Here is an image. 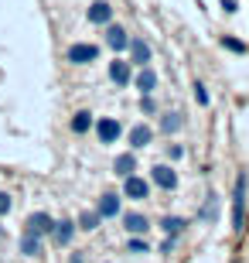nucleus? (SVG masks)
<instances>
[{"label": "nucleus", "instance_id": "obj_19", "mask_svg": "<svg viewBox=\"0 0 249 263\" xmlns=\"http://www.w3.org/2000/svg\"><path fill=\"white\" fill-rule=\"evenodd\" d=\"M89 127H92V113H85V110H82V113H75V120H72V130H75V133H85Z\"/></svg>", "mask_w": 249, "mask_h": 263}, {"label": "nucleus", "instance_id": "obj_6", "mask_svg": "<svg viewBox=\"0 0 249 263\" xmlns=\"http://www.w3.org/2000/svg\"><path fill=\"white\" fill-rule=\"evenodd\" d=\"M109 17H113V7H109V3L96 0V3L89 7V24H109Z\"/></svg>", "mask_w": 249, "mask_h": 263}, {"label": "nucleus", "instance_id": "obj_25", "mask_svg": "<svg viewBox=\"0 0 249 263\" xmlns=\"http://www.w3.org/2000/svg\"><path fill=\"white\" fill-rule=\"evenodd\" d=\"M7 212H10V195L0 192V215H7Z\"/></svg>", "mask_w": 249, "mask_h": 263}, {"label": "nucleus", "instance_id": "obj_20", "mask_svg": "<svg viewBox=\"0 0 249 263\" xmlns=\"http://www.w3.org/2000/svg\"><path fill=\"white\" fill-rule=\"evenodd\" d=\"M96 226H99V212H82V215H79V229L89 233V229H96Z\"/></svg>", "mask_w": 249, "mask_h": 263}, {"label": "nucleus", "instance_id": "obj_26", "mask_svg": "<svg viewBox=\"0 0 249 263\" xmlns=\"http://www.w3.org/2000/svg\"><path fill=\"white\" fill-rule=\"evenodd\" d=\"M140 106H144V113H154V110H157V106H154V99H150V96H144V99H140Z\"/></svg>", "mask_w": 249, "mask_h": 263}, {"label": "nucleus", "instance_id": "obj_21", "mask_svg": "<svg viewBox=\"0 0 249 263\" xmlns=\"http://www.w3.org/2000/svg\"><path fill=\"white\" fill-rule=\"evenodd\" d=\"M177 127H181V120H177V117H174V113H171V117H164V120H161V130H164V133H171V130H177Z\"/></svg>", "mask_w": 249, "mask_h": 263}, {"label": "nucleus", "instance_id": "obj_2", "mask_svg": "<svg viewBox=\"0 0 249 263\" xmlns=\"http://www.w3.org/2000/svg\"><path fill=\"white\" fill-rule=\"evenodd\" d=\"M99 58V48L96 45H72L69 48V62L72 65H89V62H96Z\"/></svg>", "mask_w": 249, "mask_h": 263}, {"label": "nucleus", "instance_id": "obj_13", "mask_svg": "<svg viewBox=\"0 0 249 263\" xmlns=\"http://www.w3.org/2000/svg\"><path fill=\"white\" fill-rule=\"evenodd\" d=\"M96 212H99V219H113V215L120 212V198L116 195H102V202H99Z\"/></svg>", "mask_w": 249, "mask_h": 263}, {"label": "nucleus", "instance_id": "obj_15", "mask_svg": "<svg viewBox=\"0 0 249 263\" xmlns=\"http://www.w3.org/2000/svg\"><path fill=\"white\" fill-rule=\"evenodd\" d=\"M150 137H154L150 127H144V123H140V127H133V130H130V147H147V144H150Z\"/></svg>", "mask_w": 249, "mask_h": 263}, {"label": "nucleus", "instance_id": "obj_17", "mask_svg": "<svg viewBox=\"0 0 249 263\" xmlns=\"http://www.w3.org/2000/svg\"><path fill=\"white\" fill-rule=\"evenodd\" d=\"M133 168H137V161H133V154H120V157H116V164H113V171H116L120 178H126V175H133Z\"/></svg>", "mask_w": 249, "mask_h": 263}, {"label": "nucleus", "instance_id": "obj_24", "mask_svg": "<svg viewBox=\"0 0 249 263\" xmlns=\"http://www.w3.org/2000/svg\"><path fill=\"white\" fill-rule=\"evenodd\" d=\"M130 253H147V239H130Z\"/></svg>", "mask_w": 249, "mask_h": 263}, {"label": "nucleus", "instance_id": "obj_27", "mask_svg": "<svg viewBox=\"0 0 249 263\" xmlns=\"http://www.w3.org/2000/svg\"><path fill=\"white\" fill-rule=\"evenodd\" d=\"M201 215H205V219H212V215H215V198H208V205H205V212H201Z\"/></svg>", "mask_w": 249, "mask_h": 263}, {"label": "nucleus", "instance_id": "obj_23", "mask_svg": "<svg viewBox=\"0 0 249 263\" xmlns=\"http://www.w3.org/2000/svg\"><path fill=\"white\" fill-rule=\"evenodd\" d=\"M222 45H225L229 52H246V45H243V41H236V38H225Z\"/></svg>", "mask_w": 249, "mask_h": 263}, {"label": "nucleus", "instance_id": "obj_9", "mask_svg": "<svg viewBox=\"0 0 249 263\" xmlns=\"http://www.w3.org/2000/svg\"><path fill=\"white\" fill-rule=\"evenodd\" d=\"M27 229L38 233V236H41V233H51V215H48V212H34V215L27 219Z\"/></svg>", "mask_w": 249, "mask_h": 263}, {"label": "nucleus", "instance_id": "obj_3", "mask_svg": "<svg viewBox=\"0 0 249 263\" xmlns=\"http://www.w3.org/2000/svg\"><path fill=\"white\" fill-rule=\"evenodd\" d=\"M123 192H126V198H150V185L144 181V178H137V175H126V185H123Z\"/></svg>", "mask_w": 249, "mask_h": 263}, {"label": "nucleus", "instance_id": "obj_12", "mask_svg": "<svg viewBox=\"0 0 249 263\" xmlns=\"http://www.w3.org/2000/svg\"><path fill=\"white\" fill-rule=\"evenodd\" d=\"M109 79H113L116 86H126V82H130V62H120V58H116V62L109 65Z\"/></svg>", "mask_w": 249, "mask_h": 263}, {"label": "nucleus", "instance_id": "obj_11", "mask_svg": "<svg viewBox=\"0 0 249 263\" xmlns=\"http://www.w3.org/2000/svg\"><path fill=\"white\" fill-rule=\"evenodd\" d=\"M154 181H157L161 188H167V192H171V188L177 185V175H174L167 164H157V168H154Z\"/></svg>", "mask_w": 249, "mask_h": 263}, {"label": "nucleus", "instance_id": "obj_4", "mask_svg": "<svg viewBox=\"0 0 249 263\" xmlns=\"http://www.w3.org/2000/svg\"><path fill=\"white\" fill-rule=\"evenodd\" d=\"M106 45H109L113 52H126V45H130V38H126V31H123V28H116V24H109V28H106Z\"/></svg>", "mask_w": 249, "mask_h": 263}, {"label": "nucleus", "instance_id": "obj_8", "mask_svg": "<svg viewBox=\"0 0 249 263\" xmlns=\"http://www.w3.org/2000/svg\"><path fill=\"white\" fill-rule=\"evenodd\" d=\"M154 86H157V75H154V68L140 65V75H137V89H140L144 96H150V92H154Z\"/></svg>", "mask_w": 249, "mask_h": 263}, {"label": "nucleus", "instance_id": "obj_18", "mask_svg": "<svg viewBox=\"0 0 249 263\" xmlns=\"http://www.w3.org/2000/svg\"><path fill=\"white\" fill-rule=\"evenodd\" d=\"M161 229H164L167 236H177V233L184 229V219H177V215H167L164 222H161Z\"/></svg>", "mask_w": 249, "mask_h": 263}, {"label": "nucleus", "instance_id": "obj_14", "mask_svg": "<svg viewBox=\"0 0 249 263\" xmlns=\"http://www.w3.org/2000/svg\"><path fill=\"white\" fill-rule=\"evenodd\" d=\"M21 253L24 257H34V253H41V239H38V233H24V239H21Z\"/></svg>", "mask_w": 249, "mask_h": 263}, {"label": "nucleus", "instance_id": "obj_1", "mask_svg": "<svg viewBox=\"0 0 249 263\" xmlns=\"http://www.w3.org/2000/svg\"><path fill=\"white\" fill-rule=\"evenodd\" d=\"M246 222V178L236 181V202H232V229H243Z\"/></svg>", "mask_w": 249, "mask_h": 263}, {"label": "nucleus", "instance_id": "obj_10", "mask_svg": "<svg viewBox=\"0 0 249 263\" xmlns=\"http://www.w3.org/2000/svg\"><path fill=\"white\" fill-rule=\"evenodd\" d=\"M123 226H126V233H133V236H140V233H147V229H150V222H147L144 215H137V212L123 215Z\"/></svg>", "mask_w": 249, "mask_h": 263}, {"label": "nucleus", "instance_id": "obj_7", "mask_svg": "<svg viewBox=\"0 0 249 263\" xmlns=\"http://www.w3.org/2000/svg\"><path fill=\"white\" fill-rule=\"evenodd\" d=\"M72 233H75V226H72L69 219H62V222H51V236H55V243H58V246H65V243L72 239Z\"/></svg>", "mask_w": 249, "mask_h": 263}, {"label": "nucleus", "instance_id": "obj_5", "mask_svg": "<svg viewBox=\"0 0 249 263\" xmlns=\"http://www.w3.org/2000/svg\"><path fill=\"white\" fill-rule=\"evenodd\" d=\"M120 130H123V127H120L116 120H109V117L96 123V133H99V140H102V144H116V137H120Z\"/></svg>", "mask_w": 249, "mask_h": 263}, {"label": "nucleus", "instance_id": "obj_22", "mask_svg": "<svg viewBox=\"0 0 249 263\" xmlns=\"http://www.w3.org/2000/svg\"><path fill=\"white\" fill-rule=\"evenodd\" d=\"M195 99H198L201 106H208V92H205V86H201V82H195Z\"/></svg>", "mask_w": 249, "mask_h": 263}, {"label": "nucleus", "instance_id": "obj_16", "mask_svg": "<svg viewBox=\"0 0 249 263\" xmlns=\"http://www.w3.org/2000/svg\"><path fill=\"white\" fill-rule=\"evenodd\" d=\"M126 48H130V55H133L137 65H147V62H150V48H147L144 41H130Z\"/></svg>", "mask_w": 249, "mask_h": 263}]
</instances>
